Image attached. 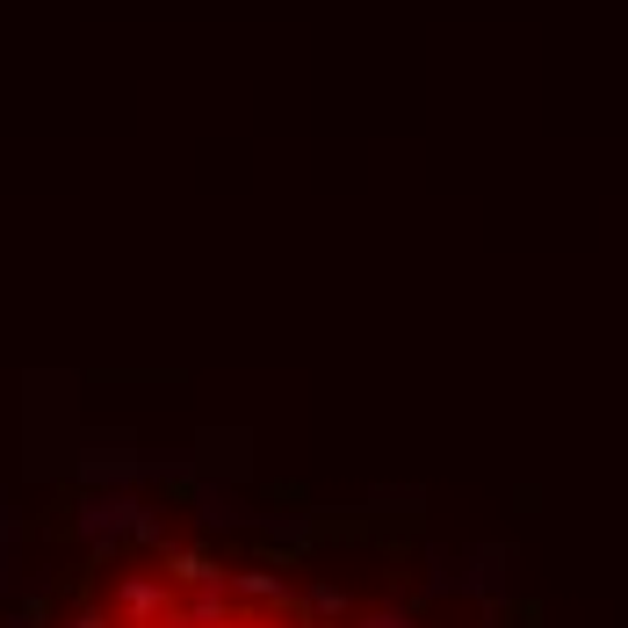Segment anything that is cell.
Listing matches in <instances>:
<instances>
[{
  "label": "cell",
  "instance_id": "5",
  "mask_svg": "<svg viewBox=\"0 0 628 628\" xmlns=\"http://www.w3.org/2000/svg\"><path fill=\"white\" fill-rule=\"evenodd\" d=\"M362 628H412V614H368Z\"/></svg>",
  "mask_w": 628,
  "mask_h": 628
},
{
  "label": "cell",
  "instance_id": "1",
  "mask_svg": "<svg viewBox=\"0 0 628 628\" xmlns=\"http://www.w3.org/2000/svg\"><path fill=\"white\" fill-rule=\"evenodd\" d=\"M462 585H470V593H506L513 585V550H470Z\"/></svg>",
  "mask_w": 628,
  "mask_h": 628
},
{
  "label": "cell",
  "instance_id": "3",
  "mask_svg": "<svg viewBox=\"0 0 628 628\" xmlns=\"http://www.w3.org/2000/svg\"><path fill=\"white\" fill-rule=\"evenodd\" d=\"M159 607H167V593H159L153 578H130V585H123V614H130V621H159Z\"/></svg>",
  "mask_w": 628,
  "mask_h": 628
},
{
  "label": "cell",
  "instance_id": "2",
  "mask_svg": "<svg viewBox=\"0 0 628 628\" xmlns=\"http://www.w3.org/2000/svg\"><path fill=\"white\" fill-rule=\"evenodd\" d=\"M167 578L174 585H217V564L202 550H167Z\"/></svg>",
  "mask_w": 628,
  "mask_h": 628
},
{
  "label": "cell",
  "instance_id": "4",
  "mask_svg": "<svg viewBox=\"0 0 628 628\" xmlns=\"http://www.w3.org/2000/svg\"><path fill=\"white\" fill-rule=\"evenodd\" d=\"M311 607H318V614H347V593H339V585H318V593H311Z\"/></svg>",
  "mask_w": 628,
  "mask_h": 628
}]
</instances>
